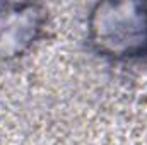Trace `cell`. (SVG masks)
Instances as JSON below:
<instances>
[{
    "label": "cell",
    "mask_w": 147,
    "mask_h": 145,
    "mask_svg": "<svg viewBox=\"0 0 147 145\" xmlns=\"http://www.w3.org/2000/svg\"><path fill=\"white\" fill-rule=\"evenodd\" d=\"M92 48L108 58L147 56V2H99L87 19Z\"/></svg>",
    "instance_id": "1"
},
{
    "label": "cell",
    "mask_w": 147,
    "mask_h": 145,
    "mask_svg": "<svg viewBox=\"0 0 147 145\" xmlns=\"http://www.w3.org/2000/svg\"><path fill=\"white\" fill-rule=\"evenodd\" d=\"M46 19L38 3H0V62L26 55L43 36Z\"/></svg>",
    "instance_id": "2"
}]
</instances>
